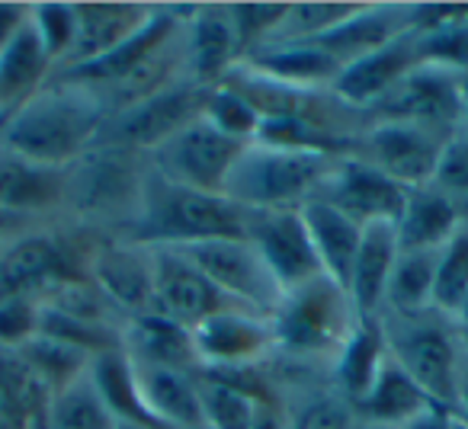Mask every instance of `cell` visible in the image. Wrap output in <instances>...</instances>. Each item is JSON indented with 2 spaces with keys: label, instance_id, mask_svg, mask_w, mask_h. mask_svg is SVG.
<instances>
[{
  "label": "cell",
  "instance_id": "cell-1",
  "mask_svg": "<svg viewBox=\"0 0 468 429\" xmlns=\"http://www.w3.org/2000/svg\"><path fill=\"white\" fill-rule=\"evenodd\" d=\"M110 110L84 87L46 84L27 103L4 112L0 144L42 167L65 170L103 131Z\"/></svg>",
  "mask_w": 468,
  "mask_h": 429
},
{
  "label": "cell",
  "instance_id": "cell-2",
  "mask_svg": "<svg viewBox=\"0 0 468 429\" xmlns=\"http://www.w3.org/2000/svg\"><path fill=\"white\" fill-rule=\"evenodd\" d=\"M250 225L254 208L238 205L221 193L180 186L148 170L129 241L142 247H193L218 237H248Z\"/></svg>",
  "mask_w": 468,
  "mask_h": 429
},
{
  "label": "cell",
  "instance_id": "cell-3",
  "mask_svg": "<svg viewBox=\"0 0 468 429\" xmlns=\"http://www.w3.org/2000/svg\"><path fill=\"white\" fill-rule=\"evenodd\" d=\"M337 154L250 141L225 180V195L254 212L299 208L331 173Z\"/></svg>",
  "mask_w": 468,
  "mask_h": 429
},
{
  "label": "cell",
  "instance_id": "cell-4",
  "mask_svg": "<svg viewBox=\"0 0 468 429\" xmlns=\"http://www.w3.org/2000/svg\"><path fill=\"white\" fill-rule=\"evenodd\" d=\"M356 311L350 295L331 282L327 276L292 288L280 298L276 311L270 314L273 327V346L289 356H337L344 340L356 327Z\"/></svg>",
  "mask_w": 468,
  "mask_h": 429
},
{
  "label": "cell",
  "instance_id": "cell-5",
  "mask_svg": "<svg viewBox=\"0 0 468 429\" xmlns=\"http://www.w3.org/2000/svg\"><path fill=\"white\" fill-rule=\"evenodd\" d=\"M142 154L110 141H93L71 167H65V202L80 214L132 212L135 218L142 199Z\"/></svg>",
  "mask_w": 468,
  "mask_h": 429
},
{
  "label": "cell",
  "instance_id": "cell-6",
  "mask_svg": "<svg viewBox=\"0 0 468 429\" xmlns=\"http://www.w3.org/2000/svg\"><path fill=\"white\" fill-rule=\"evenodd\" d=\"M385 340H388L391 359L414 378L417 388L436 407L452 410L462 382V359L446 327L430 320V314L395 318V327H385Z\"/></svg>",
  "mask_w": 468,
  "mask_h": 429
},
{
  "label": "cell",
  "instance_id": "cell-7",
  "mask_svg": "<svg viewBox=\"0 0 468 429\" xmlns=\"http://www.w3.org/2000/svg\"><path fill=\"white\" fill-rule=\"evenodd\" d=\"M208 93H212V87H202L196 80H186V84L174 80L164 90L112 112L97 141H110L119 144V148L138 151V154H144V151L151 154L161 141H167L170 135H176L180 129H186L196 119L206 116Z\"/></svg>",
  "mask_w": 468,
  "mask_h": 429
},
{
  "label": "cell",
  "instance_id": "cell-8",
  "mask_svg": "<svg viewBox=\"0 0 468 429\" xmlns=\"http://www.w3.org/2000/svg\"><path fill=\"white\" fill-rule=\"evenodd\" d=\"M225 295L244 311H254L270 318L282 298V288L270 276L263 256L250 244V237H218V241H202L193 247H174Z\"/></svg>",
  "mask_w": 468,
  "mask_h": 429
},
{
  "label": "cell",
  "instance_id": "cell-9",
  "mask_svg": "<svg viewBox=\"0 0 468 429\" xmlns=\"http://www.w3.org/2000/svg\"><path fill=\"white\" fill-rule=\"evenodd\" d=\"M244 148L248 144L228 138L202 116L151 151V170L180 186L225 195V180Z\"/></svg>",
  "mask_w": 468,
  "mask_h": 429
},
{
  "label": "cell",
  "instance_id": "cell-10",
  "mask_svg": "<svg viewBox=\"0 0 468 429\" xmlns=\"http://www.w3.org/2000/svg\"><path fill=\"white\" fill-rule=\"evenodd\" d=\"M459 78L462 74L442 71V68L417 65L369 112L378 122H414L436 131H455L462 129Z\"/></svg>",
  "mask_w": 468,
  "mask_h": 429
},
{
  "label": "cell",
  "instance_id": "cell-11",
  "mask_svg": "<svg viewBox=\"0 0 468 429\" xmlns=\"http://www.w3.org/2000/svg\"><path fill=\"white\" fill-rule=\"evenodd\" d=\"M71 250L65 241L48 235H23L0 247V301L36 298L46 301L55 288L78 282Z\"/></svg>",
  "mask_w": 468,
  "mask_h": 429
},
{
  "label": "cell",
  "instance_id": "cell-12",
  "mask_svg": "<svg viewBox=\"0 0 468 429\" xmlns=\"http://www.w3.org/2000/svg\"><path fill=\"white\" fill-rule=\"evenodd\" d=\"M452 131H436L414 122H376L359 144L366 148V163L382 170L388 180L404 189L430 186L442 141Z\"/></svg>",
  "mask_w": 468,
  "mask_h": 429
},
{
  "label": "cell",
  "instance_id": "cell-13",
  "mask_svg": "<svg viewBox=\"0 0 468 429\" xmlns=\"http://www.w3.org/2000/svg\"><path fill=\"white\" fill-rule=\"evenodd\" d=\"M314 199H324L337 212L359 225L398 222L408 199V189L366 163L363 157H337L331 173L314 189Z\"/></svg>",
  "mask_w": 468,
  "mask_h": 429
},
{
  "label": "cell",
  "instance_id": "cell-14",
  "mask_svg": "<svg viewBox=\"0 0 468 429\" xmlns=\"http://www.w3.org/2000/svg\"><path fill=\"white\" fill-rule=\"evenodd\" d=\"M248 237L257 247V254L263 256V263H267L276 286L282 288V295L324 276L299 208L254 212V225H250Z\"/></svg>",
  "mask_w": 468,
  "mask_h": 429
},
{
  "label": "cell",
  "instance_id": "cell-15",
  "mask_svg": "<svg viewBox=\"0 0 468 429\" xmlns=\"http://www.w3.org/2000/svg\"><path fill=\"white\" fill-rule=\"evenodd\" d=\"M154 256V311L170 318L174 324L196 330L212 314L238 308L228 301L180 250L174 247H151ZM254 314V311H250Z\"/></svg>",
  "mask_w": 468,
  "mask_h": 429
},
{
  "label": "cell",
  "instance_id": "cell-16",
  "mask_svg": "<svg viewBox=\"0 0 468 429\" xmlns=\"http://www.w3.org/2000/svg\"><path fill=\"white\" fill-rule=\"evenodd\" d=\"M87 279L100 288L110 308L132 318L154 311V256L151 247L112 241L87 256Z\"/></svg>",
  "mask_w": 468,
  "mask_h": 429
},
{
  "label": "cell",
  "instance_id": "cell-17",
  "mask_svg": "<svg viewBox=\"0 0 468 429\" xmlns=\"http://www.w3.org/2000/svg\"><path fill=\"white\" fill-rule=\"evenodd\" d=\"M199 369L206 371H238L250 362H261L273 350L270 318L250 314L244 308H228L212 314L193 330Z\"/></svg>",
  "mask_w": 468,
  "mask_h": 429
},
{
  "label": "cell",
  "instance_id": "cell-18",
  "mask_svg": "<svg viewBox=\"0 0 468 429\" xmlns=\"http://www.w3.org/2000/svg\"><path fill=\"white\" fill-rule=\"evenodd\" d=\"M417 61V36L414 29H404L382 48L363 55V58L350 61L334 80V93L344 106H359V110H372L391 87L401 78H408Z\"/></svg>",
  "mask_w": 468,
  "mask_h": 429
},
{
  "label": "cell",
  "instance_id": "cell-19",
  "mask_svg": "<svg viewBox=\"0 0 468 429\" xmlns=\"http://www.w3.org/2000/svg\"><path fill=\"white\" fill-rule=\"evenodd\" d=\"M144 410L157 429H206L199 378L167 365L132 362Z\"/></svg>",
  "mask_w": 468,
  "mask_h": 429
},
{
  "label": "cell",
  "instance_id": "cell-20",
  "mask_svg": "<svg viewBox=\"0 0 468 429\" xmlns=\"http://www.w3.org/2000/svg\"><path fill=\"white\" fill-rule=\"evenodd\" d=\"M398 254H401V247H398L395 222L363 225V241H359L350 282H346V295H350L356 318H378L382 314L385 288H388V276L395 269Z\"/></svg>",
  "mask_w": 468,
  "mask_h": 429
},
{
  "label": "cell",
  "instance_id": "cell-21",
  "mask_svg": "<svg viewBox=\"0 0 468 429\" xmlns=\"http://www.w3.org/2000/svg\"><path fill=\"white\" fill-rule=\"evenodd\" d=\"M244 65L263 80L308 90V87L334 84L340 74V61L331 58L314 42H267L244 55Z\"/></svg>",
  "mask_w": 468,
  "mask_h": 429
},
{
  "label": "cell",
  "instance_id": "cell-22",
  "mask_svg": "<svg viewBox=\"0 0 468 429\" xmlns=\"http://www.w3.org/2000/svg\"><path fill=\"white\" fill-rule=\"evenodd\" d=\"M74 10H78V39H74L71 55L61 68L84 65V61L112 52L129 36H135L154 14V7H144V4H116V0H110V4H74Z\"/></svg>",
  "mask_w": 468,
  "mask_h": 429
},
{
  "label": "cell",
  "instance_id": "cell-23",
  "mask_svg": "<svg viewBox=\"0 0 468 429\" xmlns=\"http://www.w3.org/2000/svg\"><path fill=\"white\" fill-rule=\"evenodd\" d=\"M299 214L308 228V237H312L314 254H318L324 276L331 282H337V286L346 292L353 260H356L359 241H363V225L346 218L344 212L327 205L324 199H314V195L302 202Z\"/></svg>",
  "mask_w": 468,
  "mask_h": 429
},
{
  "label": "cell",
  "instance_id": "cell-24",
  "mask_svg": "<svg viewBox=\"0 0 468 429\" xmlns=\"http://www.w3.org/2000/svg\"><path fill=\"white\" fill-rule=\"evenodd\" d=\"M462 212L436 186L408 189V199L398 214V247L401 250H442V244L462 228Z\"/></svg>",
  "mask_w": 468,
  "mask_h": 429
},
{
  "label": "cell",
  "instance_id": "cell-25",
  "mask_svg": "<svg viewBox=\"0 0 468 429\" xmlns=\"http://www.w3.org/2000/svg\"><path fill=\"white\" fill-rule=\"evenodd\" d=\"M186 52L193 80L202 87H218L234 71L241 46L225 7H196V20H189Z\"/></svg>",
  "mask_w": 468,
  "mask_h": 429
},
{
  "label": "cell",
  "instance_id": "cell-26",
  "mask_svg": "<svg viewBox=\"0 0 468 429\" xmlns=\"http://www.w3.org/2000/svg\"><path fill=\"white\" fill-rule=\"evenodd\" d=\"M58 202H65V170L42 167L0 148V205L36 218Z\"/></svg>",
  "mask_w": 468,
  "mask_h": 429
},
{
  "label": "cell",
  "instance_id": "cell-27",
  "mask_svg": "<svg viewBox=\"0 0 468 429\" xmlns=\"http://www.w3.org/2000/svg\"><path fill=\"white\" fill-rule=\"evenodd\" d=\"M385 362H388L385 324L378 318H359L334 356V384H337L334 391L344 394L350 403H359Z\"/></svg>",
  "mask_w": 468,
  "mask_h": 429
},
{
  "label": "cell",
  "instance_id": "cell-28",
  "mask_svg": "<svg viewBox=\"0 0 468 429\" xmlns=\"http://www.w3.org/2000/svg\"><path fill=\"white\" fill-rule=\"evenodd\" d=\"M122 352L132 362L167 365V369H183V371L199 369L193 330L174 324V320L157 311L129 320V330L122 333Z\"/></svg>",
  "mask_w": 468,
  "mask_h": 429
},
{
  "label": "cell",
  "instance_id": "cell-29",
  "mask_svg": "<svg viewBox=\"0 0 468 429\" xmlns=\"http://www.w3.org/2000/svg\"><path fill=\"white\" fill-rule=\"evenodd\" d=\"M430 410H436V403L417 388L414 378L391 359V352H388V362L378 371V378L372 382V388L356 403V413L363 423L395 426V429H404L408 423H414L417 416L430 413Z\"/></svg>",
  "mask_w": 468,
  "mask_h": 429
},
{
  "label": "cell",
  "instance_id": "cell-30",
  "mask_svg": "<svg viewBox=\"0 0 468 429\" xmlns=\"http://www.w3.org/2000/svg\"><path fill=\"white\" fill-rule=\"evenodd\" d=\"M97 394L103 397L106 410L116 416L119 429H157L151 423L148 410H144L142 397H138L135 371H132V359L122 350L100 352L87 365Z\"/></svg>",
  "mask_w": 468,
  "mask_h": 429
},
{
  "label": "cell",
  "instance_id": "cell-31",
  "mask_svg": "<svg viewBox=\"0 0 468 429\" xmlns=\"http://www.w3.org/2000/svg\"><path fill=\"white\" fill-rule=\"evenodd\" d=\"M48 71H52V61L42 48L33 23H27L14 36V42L0 52V106L14 110V106L27 103L33 93L46 87Z\"/></svg>",
  "mask_w": 468,
  "mask_h": 429
},
{
  "label": "cell",
  "instance_id": "cell-32",
  "mask_svg": "<svg viewBox=\"0 0 468 429\" xmlns=\"http://www.w3.org/2000/svg\"><path fill=\"white\" fill-rule=\"evenodd\" d=\"M440 250H401L385 288V305L391 318H420L433 311V282Z\"/></svg>",
  "mask_w": 468,
  "mask_h": 429
},
{
  "label": "cell",
  "instance_id": "cell-33",
  "mask_svg": "<svg viewBox=\"0 0 468 429\" xmlns=\"http://www.w3.org/2000/svg\"><path fill=\"white\" fill-rule=\"evenodd\" d=\"M199 397L206 429H250L261 403L267 401L261 391L244 388L228 371H206L199 378Z\"/></svg>",
  "mask_w": 468,
  "mask_h": 429
},
{
  "label": "cell",
  "instance_id": "cell-34",
  "mask_svg": "<svg viewBox=\"0 0 468 429\" xmlns=\"http://www.w3.org/2000/svg\"><path fill=\"white\" fill-rule=\"evenodd\" d=\"M42 429H119L116 416L106 410L103 397L97 394L90 375L74 378L61 391L48 397L46 426Z\"/></svg>",
  "mask_w": 468,
  "mask_h": 429
},
{
  "label": "cell",
  "instance_id": "cell-35",
  "mask_svg": "<svg viewBox=\"0 0 468 429\" xmlns=\"http://www.w3.org/2000/svg\"><path fill=\"white\" fill-rule=\"evenodd\" d=\"M468 301V222L442 244L436 256L433 282V311L446 318H459L462 305Z\"/></svg>",
  "mask_w": 468,
  "mask_h": 429
},
{
  "label": "cell",
  "instance_id": "cell-36",
  "mask_svg": "<svg viewBox=\"0 0 468 429\" xmlns=\"http://www.w3.org/2000/svg\"><path fill=\"white\" fill-rule=\"evenodd\" d=\"M206 122H212L218 131H225L234 141H257V131H261L263 112L244 97L241 90H234L231 84H218L208 93L206 106Z\"/></svg>",
  "mask_w": 468,
  "mask_h": 429
},
{
  "label": "cell",
  "instance_id": "cell-37",
  "mask_svg": "<svg viewBox=\"0 0 468 429\" xmlns=\"http://www.w3.org/2000/svg\"><path fill=\"white\" fill-rule=\"evenodd\" d=\"M29 23H33L52 68L65 65L74 48V39H78V10H74V4H29Z\"/></svg>",
  "mask_w": 468,
  "mask_h": 429
},
{
  "label": "cell",
  "instance_id": "cell-38",
  "mask_svg": "<svg viewBox=\"0 0 468 429\" xmlns=\"http://www.w3.org/2000/svg\"><path fill=\"white\" fill-rule=\"evenodd\" d=\"M228 20L238 36L241 55H250L254 48L267 46L282 26L289 14V4H228Z\"/></svg>",
  "mask_w": 468,
  "mask_h": 429
},
{
  "label": "cell",
  "instance_id": "cell-39",
  "mask_svg": "<svg viewBox=\"0 0 468 429\" xmlns=\"http://www.w3.org/2000/svg\"><path fill=\"white\" fill-rule=\"evenodd\" d=\"M356 403L337 391H318L305 397L289 416V429H359Z\"/></svg>",
  "mask_w": 468,
  "mask_h": 429
},
{
  "label": "cell",
  "instance_id": "cell-40",
  "mask_svg": "<svg viewBox=\"0 0 468 429\" xmlns=\"http://www.w3.org/2000/svg\"><path fill=\"white\" fill-rule=\"evenodd\" d=\"M430 186H436L452 202L459 199L468 202V129H455L442 141L440 161H436Z\"/></svg>",
  "mask_w": 468,
  "mask_h": 429
},
{
  "label": "cell",
  "instance_id": "cell-41",
  "mask_svg": "<svg viewBox=\"0 0 468 429\" xmlns=\"http://www.w3.org/2000/svg\"><path fill=\"white\" fill-rule=\"evenodd\" d=\"M42 301L36 298H7L0 301V350L16 352L39 337Z\"/></svg>",
  "mask_w": 468,
  "mask_h": 429
},
{
  "label": "cell",
  "instance_id": "cell-42",
  "mask_svg": "<svg viewBox=\"0 0 468 429\" xmlns=\"http://www.w3.org/2000/svg\"><path fill=\"white\" fill-rule=\"evenodd\" d=\"M29 23L27 4H0V52L14 42V36Z\"/></svg>",
  "mask_w": 468,
  "mask_h": 429
},
{
  "label": "cell",
  "instance_id": "cell-43",
  "mask_svg": "<svg viewBox=\"0 0 468 429\" xmlns=\"http://www.w3.org/2000/svg\"><path fill=\"white\" fill-rule=\"evenodd\" d=\"M33 222V218H27V214H16V212H10V208H4L0 205V244H7V241H14V237H23L27 235V225Z\"/></svg>",
  "mask_w": 468,
  "mask_h": 429
},
{
  "label": "cell",
  "instance_id": "cell-44",
  "mask_svg": "<svg viewBox=\"0 0 468 429\" xmlns=\"http://www.w3.org/2000/svg\"><path fill=\"white\" fill-rule=\"evenodd\" d=\"M250 429H289V420L273 401H263L261 410H257V416H254V426H250Z\"/></svg>",
  "mask_w": 468,
  "mask_h": 429
},
{
  "label": "cell",
  "instance_id": "cell-45",
  "mask_svg": "<svg viewBox=\"0 0 468 429\" xmlns=\"http://www.w3.org/2000/svg\"><path fill=\"white\" fill-rule=\"evenodd\" d=\"M455 429H468V369H462V382H459V394H455V403L449 410Z\"/></svg>",
  "mask_w": 468,
  "mask_h": 429
},
{
  "label": "cell",
  "instance_id": "cell-46",
  "mask_svg": "<svg viewBox=\"0 0 468 429\" xmlns=\"http://www.w3.org/2000/svg\"><path fill=\"white\" fill-rule=\"evenodd\" d=\"M404 429H455V426H452V416H449V410L436 407V410H430V413L417 416V420L408 423Z\"/></svg>",
  "mask_w": 468,
  "mask_h": 429
},
{
  "label": "cell",
  "instance_id": "cell-47",
  "mask_svg": "<svg viewBox=\"0 0 468 429\" xmlns=\"http://www.w3.org/2000/svg\"><path fill=\"white\" fill-rule=\"evenodd\" d=\"M459 80H462V129H468V71Z\"/></svg>",
  "mask_w": 468,
  "mask_h": 429
},
{
  "label": "cell",
  "instance_id": "cell-48",
  "mask_svg": "<svg viewBox=\"0 0 468 429\" xmlns=\"http://www.w3.org/2000/svg\"><path fill=\"white\" fill-rule=\"evenodd\" d=\"M459 320H462V330H468V301H465V305H462Z\"/></svg>",
  "mask_w": 468,
  "mask_h": 429
},
{
  "label": "cell",
  "instance_id": "cell-49",
  "mask_svg": "<svg viewBox=\"0 0 468 429\" xmlns=\"http://www.w3.org/2000/svg\"><path fill=\"white\" fill-rule=\"evenodd\" d=\"M462 343H465V352H468V330H462ZM468 359V356H465Z\"/></svg>",
  "mask_w": 468,
  "mask_h": 429
},
{
  "label": "cell",
  "instance_id": "cell-50",
  "mask_svg": "<svg viewBox=\"0 0 468 429\" xmlns=\"http://www.w3.org/2000/svg\"><path fill=\"white\" fill-rule=\"evenodd\" d=\"M0 247H4V244H0Z\"/></svg>",
  "mask_w": 468,
  "mask_h": 429
}]
</instances>
